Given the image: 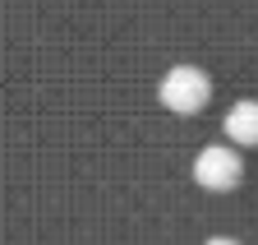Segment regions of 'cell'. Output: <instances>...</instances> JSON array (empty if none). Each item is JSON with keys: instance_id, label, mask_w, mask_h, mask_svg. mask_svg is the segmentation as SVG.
Wrapping results in <instances>:
<instances>
[{"instance_id": "4", "label": "cell", "mask_w": 258, "mask_h": 245, "mask_svg": "<svg viewBox=\"0 0 258 245\" xmlns=\"http://www.w3.org/2000/svg\"><path fill=\"white\" fill-rule=\"evenodd\" d=\"M208 245H240V240H231V236H212Z\"/></svg>"}, {"instance_id": "2", "label": "cell", "mask_w": 258, "mask_h": 245, "mask_svg": "<svg viewBox=\"0 0 258 245\" xmlns=\"http://www.w3.org/2000/svg\"><path fill=\"white\" fill-rule=\"evenodd\" d=\"M240 176H244V162H240L235 148L212 143V148H203L199 158H194V180H199L203 190H235Z\"/></svg>"}, {"instance_id": "1", "label": "cell", "mask_w": 258, "mask_h": 245, "mask_svg": "<svg viewBox=\"0 0 258 245\" xmlns=\"http://www.w3.org/2000/svg\"><path fill=\"white\" fill-rule=\"evenodd\" d=\"M157 97H161V107H166V111L194 116V111L208 107V97H212V79H208L199 65H175L166 79H161Z\"/></svg>"}, {"instance_id": "3", "label": "cell", "mask_w": 258, "mask_h": 245, "mask_svg": "<svg viewBox=\"0 0 258 245\" xmlns=\"http://www.w3.org/2000/svg\"><path fill=\"white\" fill-rule=\"evenodd\" d=\"M226 134H231L235 143L258 148V102H235L231 111H226Z\"/></svg>"}]
</instances>
